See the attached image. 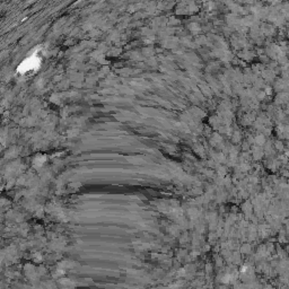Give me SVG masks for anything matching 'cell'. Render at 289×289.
Wrapping results in <instances>:
<instances>
[{
	"label": "cell",
	"mask_w": 289,
	"mask_h": 289,
	"mask_svg": "<svg viewBox=\"0 0 289 289\" xmlns=\"http://www.w3.org/2000/svg\"><path fill=\"white\" fill-rule=\"evenodd\" d=\"M255 142L258 144H260V146H262V144H265V138H264V136H263V134H259V136L255 138Z\"/></svg>",
	"instance_id": "6da1fadb"
},
{
	"label": "cell",
	"mask_w": 289,
	"mask_h": 289,
	"mask_svg": "<svg viewBox=\"0 0 289 289\" xmlns=\"http://www.w3.org/2000/svg\"><path fill=\"white\" fill-rule=\"evenodd\" d=\"M272 91H273L272 88H267V92H265V94H267V95H271V94H272Z\"/></svg>",
	"instance_id": "277c9868"
},
{
	"label": "cell",
	"mask_w": 289,
	"mask_h": 289,
	"mask_svg": "<svg viewBox=\"0 0 289 289\" xmlns=\"http://www.w3.org/2000/svg\"><path fill=\"white\" fill-rule=\"evenodd\" d=\"M265 95H267V94H265V92H260L259 94H258V97H259L260 100H263V97H264Z\"/></svg>",
	"instance_id": "3957f363"
},
{
	"label": "cell",
	"mask_w": 289,
	"mask_h": 289,
	"mask_svg": "<svg viewBox=\"0 0 289 289\" xmlns=\"http://www.w3.org/2000/svg\"><path fill=\"white\" fill-rule=\"evenodd\" d=\"M275 148H276L277 150H284L285 149V144H284V141H281V140H277L276 142H275Z\"/></svg>",
	"instance_id": "7a4b0ae2"
}]
</instances>
